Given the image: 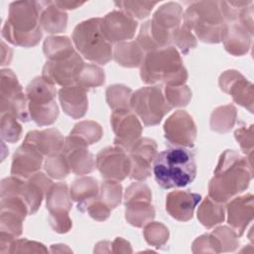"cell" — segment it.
<instances>
[{
  "mask_svg": "<svg viewBox=\"0 0 254 254\" xmlns=\"http://www.w3.org/2000/svg\"><path fill=\"white\" fill-rule=\"evenodd\" d=\"M253 178L252 163L234 150H225L219 156L213 177L208 184V196L224 203L243 192Z\"/></svg>",
  "mask_w": 254,
  "mask_h": 254,
  "instance_id": "obj_1",
  "label": "cell"
},
{
  "mask_svg": "<svg viewBox=\"0 0 254 254\" xmlns=\"http://www.w3.org/2000/svg\"><path fill=\"white\" fill-rule=\"evenodd\" d=\"M41 2L15 1L10 3L8 17L2 27V37L10 44L22 48H32L43 37L40 25Z\"/></svg>",
  "mask_w": 254,
  "mask_h": 254,
  "instance_id": "obj_2",
  "label": "cell"
},
{
  "mask_svg": "<svg viewBox=\"0 0 254 254\" xmlns=\"http://www.w3.org/2000/svg\"><path fill=\"white\" fill-rule=\"evenodd\" d=\"M184 11L177 2H167L160 6L151 20L144 22L136 42L145 53L173 45L176 32L183 24Z\"/></svg>",
  "mask_w": 254,
  "mask_h": 254,
  "instance_id": "obj_3",
  "label": "cell"
},
{
  "mask_svg": "<svg viewBox=\"0 0 254 254\" xmlns=\"http://www.w3.org/2000/svg\"><path fill=\"white\" fill-rule=\"evenodd\" d=\"M157 184L165 190L184 188L196 176L194 154L188 148L178 147L158 153L153 166Z\"/></svg>",
  "mask_w": 254,
  "mask_h": 254,
  "instance_id": "obj_4",
  "label": "cell"
},
{
  "mask_svg": "<svg viewBox=\"0 0 254 254\" xmlns=\"http://www.w3.org/2000/svg\"><path fill=\"white\" fill-rule=\"evenodd\" d=\"M140 77L147 84L182 85L188 79V71L179 51L169 46L146 53L140 66Z\"/></svg>",
  "mask_w": 254,
  "mask_h": 254,
  "instance_id": "obj_5",
  "label": "cell"
},
{
  "mask_svg": "<svg viewBox=\"0 0 254 254\" xmlns=\"http://www.w3.org/2000/svg\"><path fill=\"white\" fill-rule=\"evenodd\" d=\"M183 24L193 33L195 38L208 44L220 43L226 26L219 1L190 2L184 12Z\"/></svg>",
  "mask_w": 254,
  "mask_h": 254,
  "instance_id": "obj_6",
  "label": "cell"
},
{
  "mask_svg": "<svg viewBox=\"0 0 254 254\" xmlns=\"http://www.w3.org/2000/svg\"><path fill=\"white\" fill-rule=\"evenodd\" d=\"M71 41L79 54L89 62L106 64L113 59V48L101 29V18L95 17L78 23L71 35Z\"/></svg>",
  "mask_w": 254,
  "mask_h": 254,
  "instance_id": "obj_7",
  "label": "cell"
},
{
  "mask_svg": "<svg viewBox=\"0 0 254 254\" xmlns=\"http://www.w3.org/2000/svg\"><path fill=\"white\" fill-rule=\"evenodd\" d=\"M30 118L38 126H49L56 122L60 110L56 101L57 88L42 76H36L26 87Z\"/></svg>",
  "mask_w": 254,
  "mask_h": 254,
  "instance_id": "obj_8",
  "label": "cell"
},
{
  "mask_svg": "<svg viewBox=\"0 0 254 254\" xmlns=\"http://www.w3.org/2000/svg\"><path fill=\"white\" fill-rule=\"evenodd\" d=\"M130 109L141 119L145 126L158 125L172 110L159 85L144 86L132 93Z\"/></svg>",
  "mask_w": 254,
  "mask_h": 254,
  "instance_id": "obj_9",
  "label": "cell"
},
{
  "mask_svg": "<svg viewBox=\"0 0 254 254\" xmlns=\"http://www.w3.org/2000/svg\"><path fill=\"white\" fill-rule=\"evenodd\" d=\"M0 113L11 114L21 122H28L31 119L26 93L16 74L10 68L1 69Z\"/></svg>",
  "mask_w": 254,
  "mask_h": 254,
  "instance_id": "obj_10",
  "label": "cell"
},
{
  "mask_svg": "<svg viewBox=\"0 0 254 254\" xmlns=\"http://www.w3.org/2000/svg\"><path fill=\"white\" fill-rule=\"evenodd\" d=\"M110 123L114 132V145L129 152L141 138L143 127L138 116L130 108L113 110Z\"/></svg>",
  "mask_w": 254,
  "mask_h": 254,
  "instance_id": "obj_11",
  "label": "cell"
},
{
  "mask_svg": "<svg viewBox=\"0 0 254 254\" xmlns=\"http://www.w3.org/2000/svg\"><path fill=\"white\" fill-rule=\"evenodd\" d=\"M95 167L104 180L121 182L130 175L131 163L125 150L113 146L100 150L95 158Z\"/></svg>",
  "mask_w": 254,
  "mask_h": 254,
  "instance_id": "obj_12",
  "label": "cell"
},
{
  "mask_svg": "<svg viewBox=\"0 0 254 254\" xmlns=\"http://www.w3.org/2000/svg\"><path fill=\"white\" fill-rule=\"evenodd\" d=\"M196 126L192 117L185 110H177L164 123V136L173 145L191 148L196 139Z\"/></svg>",
  "mask_w": 254,
  "mask_h": 254,
  "instance_id": "obj_13",
  "label": "cell"
},
{
  "mask_svg": "<svg viewBox=\"0 0 254 254\" xmlns=\"http://www.w3.org/2000/svg\"><path fill=\"white\" fill-rule=\"evenodd\" d=\"M219 88L229 94L238 105L253 112L254 106V86L241 72L236 69L223 71L218 78Z\"/></svg>",
  "mask_w": 254,
  "mask_h": 254,
  "instance_id": "obj_14",
  "label": "cell"
},
{
  "mask_svg": "<svg viewBox=\"0 0 254 254\" xmlns=\"http://www.w3.org/2000/svg\"><path fill=\"white\" fill-rule=\"evenodd\" d=\"M157 155L158 146L156 141L147 137L140 138L129 151L130 179L137 182L148 179L151 176L152 163H154Z\"/></svg>",
  "mask_w": 254,
  "mask_h": 254,
  "instance_id": "obj_15",
  "label": "cell"
},
{
  "mask_svg": "<svg viewBox=\"0 0 254 254\" xmlns=\"http://www.w3.org/2000/svg\"><path fill=\"white\" fill-rule=\"evenodd\" d=\"M84 62L78 53L61 61H47L43 66L42 77L53 85L61 87L75 83V76Z\"/></svg>",
  "mask_w": 254,
  "mask_h": 254,
  "instance_id": "obj_16",
  "label": "cell"
},
{
  "mask_svg": "<svg viewBox=\"0 0 254 254\" xmlns=\"http://www.w3.org/2000/svg\"><path fill=\"white\" fill-rule=\"evenodd\" d=\"M61 152L73 174L84 176L93 172L95 168L94 156L89 152L88 145L80 138L68 134Z\"/></svg>",
  "mask_w": 254,
  "mask_h": 254,
  "instance_id": "obj_17",
  "label": "cell"
},
{
  "mask_svg": "<svg viewBox=\"0 0 254 254\" xmlns=\"http://www.w3.org/2000/svg\"><path fill=\"white\" fill-rule=\"evenodd\" d=\"M138 23L120 10H113L101 18V29L110 44H119L131 40L136 33Z\"/></svg>",
  "mask_w": 254,
  "mask_h": 254,
  "instance_id": "obj_18",
  "label": "cell"
},
{
  "mask_svg": "<svg viewBox=\"0 0 254 254\" xmlns=\"http://www.w3.org/2000/svg\"><path fill=\"white\" fill-rule=\"evenodd\" d=\"M227 223L240 237L244 234L247 226L252 222L254 215V196L246 193L232 197L226 204Z\"/></svg>",
  "mask_w": 254,
  "mask_h": 254,
  "instance_id": "obj_19",
  "label": "cell"
},
{
  "mask_svg": "<svg viewBox=\"0 0 254 254\" xmlns=\"http://www.w3.org/2000/svg\"><path fill=\"white\" fill-rule=\"evenodd\" d=\"M44 161V156L34 147L23 143L15 151L12 164L11 175L27 180L34 174L40 172Z\"/></svg>",
  "mask_w": 254,
  "mask_h": 254,
  "instance_id": "obj_20",
  "label": "cell"
},
{
  "mask_svg": "<svg viewBox=\"0 0 254 254\" xmlns=\"http://www.w3.org/2000/svg\"><path fill=\"white\" fill-rule=\"evenodd\" d=\"M201 195L188 190H173L166 196V210L176 220L189 221L192 218L193 211Z\"/></svg>",
  "mask_w": 254,
  "mask_h": 254,
  "instance_id": "obj_21",
  "label": "cell"
},
{
  "mask_svg": "<svg viewBox=\"0 0 254 254\" xmlns=\"http://www.w3.org/2000/svg\"><path fill=\"white\" fill-rule=\"evenodd\" d=\"M64 139L58 129L48 128L28 132L23 143L34 147L43 156L49 157L62 151Z\"/></svg>",
  "mask_w": 254,
  "mask_h": 254,
  "instance_id": "obj_22",
  "label": "cell"
},
{
  "mask_svg": "<svg viewBox=\"0 0 254 254\" xmlns=\"http://www.w3.org/2000/svg\"><path fill=\"white\" fill-rule=\"evenodd\" d=\"M59 100L64 112L72 119L82 118L88 109L86 90L72 84L64 86L58 91Z\"/></svg>",
  "mask_w": 254,
  "mask_h": 254,
  "instance_id": "obj_23",
  "label": "cell"
},
{
  "mask_svg": "<svg viewBox=\"0 0 254 254\" xmlns=\"http://www.w3.org/2000/svg\"><path fill=\"white\" fill-rule=\"evenodd\" d=\"M252 37L253 35H251L239 22H232L226 23L222 33L221 42L228 54L235 57H241L249 52L252 44Z\"/></svg>",
  "mask_w": 254,
  "mask_h": 254,
  "instance_id": "obj_24",
  "label": "cell"
},
{
  "mask_svg": "<svg viewBox=\"0 0 254 254\" xmlns=\"http://www.w3.org/2000/svg\"><path fill=\"white\" fill-rule=\"evenodd\" d=\"M25 199L29 206L30 215L35 214L40 208L42 201L54 184L50 177L42 172L31 176L25 182Z\"/></svg>",
  "mask_w": 254,
  "mask_h": 254,
  "instance_id": "obj_25",
  "label": "cell"
},
{
  "mask_svg": "<svg viewBox=\"0 0 254 254\" xmlns=\"http://www.w3.org/2000/svg\"><path fill=\"white\" fill-rule=\"evenodd\" d=\"M42 11L40 25L48 34H60L65 31L67 26V14L58 7L55 1H41Z\"/></svg>",
  "mask_w": 254,
  "mask_h": 254,
  "instance_id": "obj_26",
  "label": "cell"
},
{
  "mask_svg": "<svg viewBox=\"0 0 254 254\" xmlns=\"http://www.w3.org/2000/svg\"><path fill=\"white\" fill-rule=\"evenodd\" d=\"M68 187L65 183L53 184L46 194V207L50 214H66L72 206Z\"/></svg>",
  "mask_w": 254,
  "mask_h": 254,
  "instance_id": "obj_27",
  "label": "cell"
},
{
  "mask_svg": "<svg viewBox=\"0 0 254 254\" xmlns=\"http://www.w3.org/2000/svg\"><path fill=\"white\" fill-rule=\"evenodd\" d=\"M145 55V51L136 41H127L116 44L113 49L114 61L123 67L132 68L141 66Z\"/></svg>",
  "mask_w": 254,
  "mask_h": 254,
  "instance_id": "obj_28",
  "label": "cell"
},
{
  "mask_svg": "<svg viewBox=\"0 0 254 254\" xmlns=\"http://www.w3.org/2000/svg\"><path fill=\"white\" fill-rule=\"evenodd\" d=\"M152 201L146 199H136L124 202L125 219L135 227H144L155 218V208Z\"/></svg>",
  "mask_w": 254,
  "mask_h": 254,
  "instance_id": "obj_29",
  "label": "cell"
},
{
  "mask_svg": "<svg viewBox=\"0 0 254 254\" xmlns=\"http://www.w3.org/2000/svg\"><path fill=\"white\" fill-rule=\"evenodd\" d=\"M43 52L48 61L68 59L76 53L72 41L66 36L47 37L43 44Z\"/></svg>",
  "mask_w": 254,
  "mask_h": 254,
  "instance_id": "obj_30",
  "label": "cell"
},
{
  "mask_svg": "<svg viewBox=\"0 0 254 254\" xmlns=\"http://www.w3.org/2000/svg\"><path fill=\"white\" fill-rule=\"evenodd\" d=\"M69 193L71 199L80 205L97 197L99 184L93 177L81 176L73 181L69 188Z\"/></svg>",
  "mask_w": 254,
  "mask_h": 254,
  "instance_id": "obj_31",
  "label": "cell"
},
{
  "mask_svg": "<svg viewBox=\"0 0 254 254\" xmlns=\"http://www.w3.org/2000/svg\"><path fill=\"white\" fill-rule=\"evenodd\" d=\"M237 109L233 104L221 105L213 109L210 114L209 126L216 133L224 134L229 132L235 125Z\"/></svg>",
  "mask_w": 254,
  "mask_h": 254,
  "instance_id": "obj_32",
  "label": "cell"
},
{
  "mask_svg": "<svg viewBox=\"0 0 254 254\" xmlns=\"http://www.w3.org/2000/svg\"><path fill=\"white\" fill-rule=\"evenodd\" d=\"M197 219L207 229L220 224L225 219V210L222 203L212 200L209 196L203 198L197 208Z\"/></svg>",
  "mask_w": 254,
  "mask_h": 254,
  "instance_id": "obj_33",
  "label": "cell"
},
{
  "mask_svg": "<svg viewBox=\"0 0 254 254\" xmlns=\"http://www.w3.org/2000/svg\"><path fill=\"white\" fill-rule=\"evenodd\" d=\"M105 82V72L97 64H83L75 76L76 85L87 90L103 85Z\"/></svg>",
  "mask_w": 254,
  "mask_h": 254,
  "instance_id": "obj_34",
  "label": "cell"
},
{
  "mask_svg": "<svg viewBox=\"0 0 254 254\" xmlns=\"http://www.w3.org/2000/svg\"><path fill=\"white\" fill-rule=\"evenodd\" d=\"M132 89L123 84H112L106 88L105 98L108 106L112 110L120 108H130Z\"/></svg>",
  "mask_w": 254,
  "mask_h": 254,
  "instance_id": "obj_35",
  "label": "cell"
},
{
  "mask_svg": "<svg viewBox=\"0 0 254 254\" xmlns=\"http://www.w3.org/2000/svg\"><path fill=\"white\" fill-rule=\"evenodd\" d=\"M69 135L80 138L89 146L98 142L102 138L103 130L97 122L92 120H83L73 126Z\"/></svg>",
  "mask_w": 254,
  "mask_h": 254,
  "instance_id": "obj_36",
  "label": "cell"
},
{
  "mask_svg": "<svg viewBox=\"0 0 254 254\" xmlns=\"http://www.w3.org/2000/svg\"><path fill=\"white\" fill-rule=\"evenodd\" d=\"M158 3V1H117L114 4L133 19L143 20L150 15Z\"/></svg>",
  "mask_w": 254,
  "mask_h": 254,
  "instance_id": "obj_37",
  "label": "cell"
},
{
  "mask_svg": "<svg viewBox=\"0 0 254 254\" xmlns=\"http://www.w3.org/2000/svg\"><path fill=\"white\" fill-rule=\"evenodd\" d=\"M97 197L111 210L117 207L122 199V186L117 181L105 180L99 185Z\"/></svg>",
  "mask_w": 254,
  "mask_h": 254,
  "instance_id": "obj_38",
  "label": "cell"
},
{
  "mask_svg": "<svg viewBox=\"0 0 254 254\" xmlns=\"http://www.w3.org/2000/svg\"><path fill=\"white\" fill-rule=\"evenodd\" d=\"M143 235L146 242L156 248L163 247L169 240L168 227L159 221H151L144 226Z\"/></svg>",
  "mask_w": 254,
  "mask_h": 254,
  "instance_id": "obj_39",
  "label": "cell"
},
{
  "mask_svg": "<svg viewBox=\"0 0 254 254\" xmlns=\"http://www.w3.org/2000/svg\"><path fill=\"white\" fill-rule=\"evenodd\" d=\"M163 92L166 101L171 106V108L187 106L192 96L190 88L186 84L165 85Z\"/></svg>",
  "mask_w": 254,
  "mask_h": 254,
  "instance_id": "obj_40",
  "label": "cell"
},
{
  "mask_svg": "<svg viewBox=\"0 0 254 254\" xmlns=\"http://www.w3.org/2000/svg\"><path fill=\"white\" fill-rule=\"evenodd\" d=\"M44 169L50 178L56 180H63L70 173L67 162L62 152L47 157L44 163Z\"/></svg>",
  "mask_w": 254,
  "mask_h": 254,
  "instance_id": "obj_41",
  "label": "cell"
},
{
  "mask_svg": "<svg viewBox=\"0 0 254 254\" xmlns=\"http://www.w3.org/2000/svg\"><path fill=\"white\" fill-rule=\"evenodd\" d=\"M0 130L2 140L8 143L18 142L22 135V126L18 119L8 113L1 114Z\"/></svg>",
  "mask_w": 254,
  "mask_h": 254,
  "instance_id": "obj_42",
  "label": "cell"
},
{
  "mask_svg": "<svg viewBox=\"0 0 254 254\" xmlns=\"http://www.w3.org/2000/svg\"><path fill=\"white\" fill-rule=\"evenodd\" d=\"M218 240L221 252H233L239 246V236L231 227L222 225L215 227L211 232Z\"/></svg>",
  "mask_w": 254,
  "mask_h": 254,
  "instance_id": "obj_43",
  "label": "cell"
},
{
  "mask_svg": "<svg viewBox=\"0 0 254 254\" xmlns=\"http://www.w3.org/2000/svg\"><path fill=\"white\" fill-rule=\"evenodd\" d=\"M235 140L238 142L242 153L252 163L254 140H253V125L250 126H240L234 131Z\"/></svg>",
  "mask_w": 254,
  "mask_h": 254,
  "instance_id": "obj_44",
  "label": "cell"
},
{
  "mask_svg": "<svg viewBox=\"0 0 254 254\" xmlns=\"http://www.w3.org/2000/svg\"><path fill=\"white\" fill-rule=\"evenodd\" d=\"M77 209L82 212L86 211L89 216L96 221L106 220L111 213V209L98 197H95L83 204L77 205Z\"/></svg>",
  "mask_w": 254,
  "mask_h": 254,
  "instance_id": "obj_45",
  "label": "cell"
},
{
  "mask_svg": "<svg viewBox=\"0 0 254 254\" xmlns=\"http://www.w3.org/2000/svg\"><path fill=\"white\" fill-rule=\"evenodd\" d=\"M173 44H175V46L184 55H187L190 50L196 47L197 42L193 33L188 27L182 24L174 36Z\"/></svg>",
  "mask_w": 254,
  "mask_h": 254,
  "instance_id": "obj_46",
  "label": "cell"
},
{
  "mask_svg": "<svg viewBox=\"0 0 254 254\" xmlns=\"http://www.w3.org/2000/svg\"><path fill=\"white\" fill-rule=\"evenodd\" d=\"M193 253H221L220 244L212 233H205L195 238L191 244Z\"/></svg>",
  "mask_w": 254,
  "mask_h": 254,
  "instance_id": "obj_47",
  "label": "cell"
},
{
  "mask_svg": "<svg viewBox=\"0 0 254 254\" xmlns=\"http://www.w3.org/2000/svg\"><path fill=\"white\" fill-rule=\"evenodd\" d=\"M253 1H219L220 11L226 23L237 22L241 11Z\"/></svg>",
  "mask_w": 254,
  "mask_h": 254,
  "instance_id": "obj_48",
  "label": "cell"
},
{
  "mask_svg": "<svg viewBox=\"0 0 254 254\" xmlns=\"http://www.w3.org/2000/svg\"><path fill=\"white\" fill-rule=\"evenodd\" d=\"M8 253H48V249L43 243L27 238H16L10 244Z\"/></svg>",
  "mask_w": 254,
  "mask_h": 254,
  "instance_id": "obj_49",
  "label": "cell"
},
{
  "mask_svg": "<svg viewBox=\"0 0 254 254\" xmlns=\"http://www.w3.org/2000/svg\"><path fill=\"white\" fill-rule=\"evenodd\" d=\"M136 199H146L152 201V191L146 184L135 182L126 189L124 193V202Z\"/></svg>",
  "mask_w": 254,
  "mask_h": 254,
  "instance_id": "obj_50",
  "label": "cell"
},
{
  "mask_svg": "<svg viewBox=\"0 0 254 254\" xmlns=\"http://www.w3.org/2000/svg\"><path fill=\"white\" fill-rule=\"evenodd\" d=\"M50 225L54 231L60 234L67 233L72 227V221L68 215L66 214H50L49 216Z\"/></svg>",
  "mask_w": 254,
  "mask_h": 254,
  "instance_id": "obj_51",
  "label": "cell"
},
{
  "mask_svg": "<svg viewBox=\"0 0 254 254\" xmlns=\"http://www.w3.org/2000/svg\"><path fill=\"white\" fill-rule=\"evenodd\" d=\"M253 3L248 5L247 7H245L240 15H239V18H238V21L242 26H244L247 31L253 35V25H254V21H253Z\"/></svg>",
  "mask_w": 254,
  "mask_h": 254,
  "instance_id": "obj_52",
  "label": "cell"
},
{
  "mask_svg": "<svg viewBox=\"0 0 254 254\" xmlns=\"http://www.w3.org/2000/svg\"><path fill=\"white\" fill-rule=\"evenodd\" d=\"M111 252L112 253H132V248L130 243L122 237H116L111 242Z\"/></svg>",
  "mask_w": 254,
  "mask_h": 254,
  "instance_id": "obj_53",
  "label": "cell"
},
{
  "mask_svg": "<svg viewBox=\"0 0 254 254\" xmlns=\"http://www.w3.org/2000/svg\"><path fill=\"white\" fill-rule=\"evenodd\" d=\"M1 65L9 64L12 60V50L3 41L1 42Z\"/></svg>",
  "mask_w": 254,
  "mask_h": 254,
  "instance_id": "obj_54",
  "label": "cell"
},
{
  "mask_svg": "<svg viewBox=\"0 0 254 254\" xmlns=\"http://www.w3.org/2000/svg\"><path fill=\"white\" fill-rule=\"evenodd\" d=\"M56 5L62 10H71L76 9L84 4V2H74V1H55Z\"/></svg>",
  "mask_w": 254,
  "mask_h": 254,
  "instance_id": "obj_55",
  "label": "cell"
},
{
  "mask_svg": "<svg viewBox=\"0 0 254 254\" xmlns=\"http://www.w3.org/2000/svg\"><path fill=\"white\" fill-rule=\"evenodd\" d=\"M94 252L97 253H109L111 252V242L109 241H100L95 245Z\"/></svg>",
  "mask_w": 254,
  "mask_h": 254,
  "instance_id": "obj_56",
  "label": "cell"
},
{
  "mask_svg": "<svg viewBox=\"0 0 254 254\" xmlns=\"http://www.w3.org/2000/svg\"><path fill=\"white\" fill-rule=\"evenodd\" d=\"M52 253H55V252H71V250L64 244H54V245H51V250H50Z\"/></svg>",
  "mask_w": 254,
  "mask_h": 254,
  "instance_id": "obj_57",
  "label": "cell"
}]
</instances>
